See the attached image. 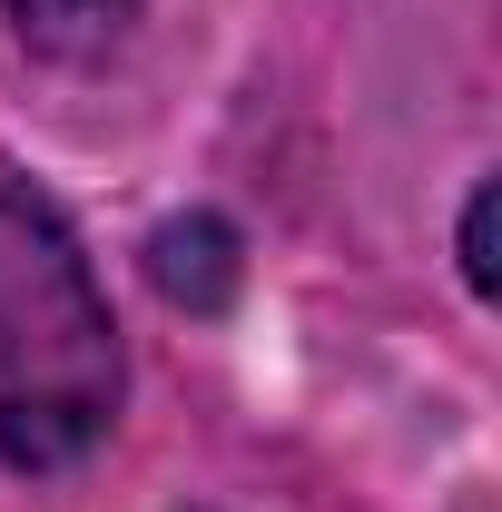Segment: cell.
Wrapping results in <instances>:
<instances>
[{
	"mask_svg": "<svg viewBox=\"0 0 502 512\" xmlns=\"http://www.w3.org/2000/svg\"><path fill=\"white\" fill-rule=\"evenodd\" d=\"M119 414V325L89 256L30 197H0V463L60 473Z\"/></svg>",
	"mask_w": 502,
	"mask_h": 512,
	"instance_id": "1",
	"label": "cell"
},
{
	"mask_svg": "<svg viewBox=\"0 0 502 512\" xmlns=\"http://www.w3.org/2000/svg\"><path fill=\"white\" fill-rule=\"evenodd\" d=\"M148 276H158V296H178V306H227V286H237V237H227L217 217H168V227L148 237Z\"/></svg>",
	"mask_w": 502,
	"mask_h": 512,
	"instance_id": "2",
	"label": "cell"
},
{
	"mask_svg": "<svg viewBox=\"0 0 502 512\" xmlns=\"http://www.w3.org/2000/svg\"><path fill=\"white\" fill-rule=\"evenodd\" d=\"M0 10H10V30L40 40V50H99L138 0H0Z\"/></svg>",
	"mask_w": 502,
	"mask_h": 512,
	"instance_id": "3",
	"label": "cell"
},
{
	"mask_svg": "<svg viewBox=\"0 0 502 512\" xmlns=\"http://www.w3.org/2000/svg\"><path fill=\"white\" fill-rule=\"evenodd\" d=\"M493 178H483V188H473V207H463V286H473V296H493Z\"/></svg>",
	"mask_w": 502,
	"mask_h": 512,
	"instance_id": "4",
	"label": "cell"
}]
</instances>
